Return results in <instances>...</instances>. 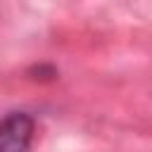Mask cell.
<instances>
[{
  "mask_svg": "<svg viewBox=\"0 0 152 152\" xmlns=\"http://www.w3.org/2000/svg\"><path fill=\"white\" fill-rule=\"evenodd\" d=\"M36 135V121L28 112H10L0 119V152H28Z\"/></svg>",
  "mask_w": 152,
  "mask_h": 152,
  "instance_id": "obj_1",
  "label": "cell"
}]
</instances>
